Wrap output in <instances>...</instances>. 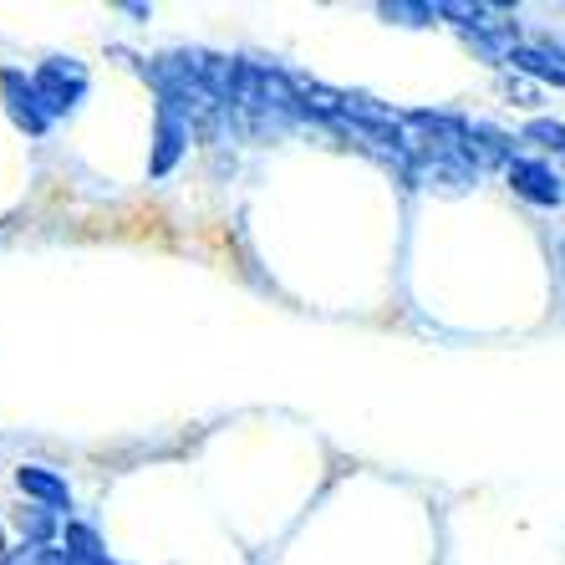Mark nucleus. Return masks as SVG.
I'll use <instances>...</instances> for the list:
<instances>
[{
	"instance_id": "f257e3e1",
	"label": "nucleus",
	"mask_w": 565,
	"mask_h": 565,
	"mask_svg": "<svg viewBox=\"0 0 565 565\" xmlns=\"http://www.w3.org/2000/svg\"><path fill=\"white\" fill-rule=\"evenodd\" d=\"M510 179L520 194H530L535 204H561V179H555L545 163H530V158H514L510 163Z\"/></svg>"
},
{
	"instance_id": "f03ea898",
	"label": "nucleus",
	"mask_w": 565,
	"mask_h": 565,
	"mask_svg": "<svg viewBox=\"0 0 565 565\" xmlns=\"http://www.w3.org/2000/svg\"><path fill=\"white\" fill-rule=\"evenodd\" d=\"M525 138H535V143L551 148V153H565V128H561V122H530Z\"/></svg>"
}]
</instances>
